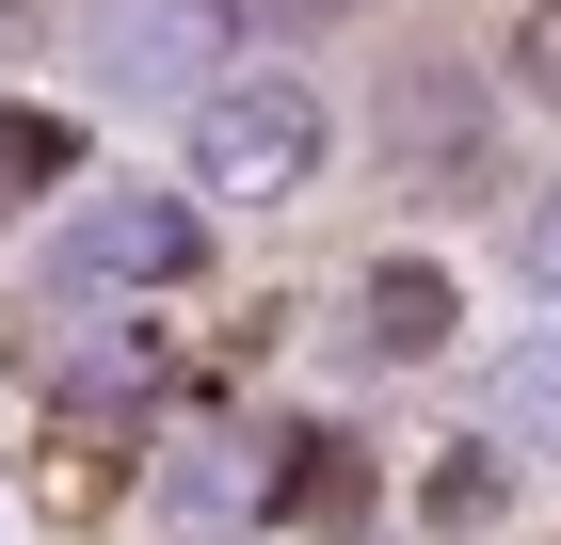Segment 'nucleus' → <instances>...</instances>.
<instances>
[{
    "label": "nucleus",
    "instance_id": "nucleus-1",
    "mask_svg": "<svg viewBox=\"0 0 561 545\" xmlns=\"http://www.w3.org/2000/svg\"><path fill=\"white\" fill-rule=\"evenodd\" d=\"M193 273H209V193H81L33 257V305L48 321H145Z\"/></svg>",
    "mask_w": 561,
    "mask_h": 545
},
{
    "label": "nucleus",
    "instance_id": "nucleus-2",
    "mask_svg": "<svg viewBox=\"0 0 561 545\" xmlns=\"http://www.w3.org/2000/svg\"><path fill=\"white\" fill-rule=\"evenodd\" d=\"M321 145H337V113H321L305 65H225L193 96V193L209 209H289L305 177H321Z\"/></svg>",
    "mask_w": 561,
    "mask_h": 545
},
{
    "label": "nucleus",
    "instance_id": "nucleus-3",
    "mask_svg": "<svg viewBox=\"0 0 561 545\" xmlns=\"http://www.w3.org/2000/svg\"><path fill=\"white\" fill-rule=\"evenodd\" d=\"M241 33H257V0H81V81L129 113H193L241 65Z\"/></svg>",
    "mask_w": 561,
    "mask_h": 545
},
{
    "label": "nucleus",
    "instance_id": "nucleus-4",
    "mask_svg": "<svg viewBox=\"0 0 561 545\" xmlns=\"http://www.w3.org/2000/svg\"><path fill=\"white\" fill-rule=\"evenodd\" d=\"M369 145H386L401 193H481V161H497V81L449 65V48H401L386 81H369Z\"/></svg>",
    "mask_w": 561,
    "mask_h": 545
},
{
    "label": "nucleus",
    "instance_id": "nucleus-5",
    "mask_svg": "<svg viewBox=\"0 0 561 545\" xmlns=\"http://www.w3.org/2000/svg\"><path fill=\"white\" fill-rule=\"evenodd\" d=\"M305 481H337V465H305L289 418H193L161 450V530H273Z\"/></svg>",
    "mask_w": 561,
    "mask_h": 545
},
{
    "label": "nucleus",
    "instance_id": "nucleus-6",
    "mask_svg": "<svg viewBox=\"0 0 561 545\" xmlns=\"http://www.w3.org/2000/svg\"><path fill=\"white\" fill-rule=\"evenodd\" d=\"M449 321H466V289H449V257H369L337 305V337L369 353V370H433L449 353Z\"/></svg>",
    "mask_w": 561,
    "mask_h": 545
},
{
    "label": "nucleus",
    "instance_id": "nucleus-7",
    "mask_svg": "<svg viewBox=\"0 0 561 545\" xmlns=\"http://www.w3.org/2000/svg\"><path fill=\"white\" fill-rule=\"evenodd\" d=\"M481 401H497V450H529V465H561V321H546V337H514V353H497V385H481Z\"/></svg>",
    "mask_w": 561,
    "mask_h": 545
},
{
    "label": "nucleus",
    "instance_id": "nucleus-8",
    "mask_svg": "<svg viewBox=\"0 0 561 545\" xmlns=\"http://www.w3.org/2000/svg\"><path fill=\"white\" fill-rule=\"evenodd\" d=\"M65 161H81V128H65V113H33V96H0V225H16V209H48V193H65Z\"/></svg>",
    "mask_w": 561,
    "mask_h": 545
},
{
    "label": "nucleus",
    "instance_id": "nucleus-9",
    "mask_svg": "<svg viewBox=\"0 0 561 545\" xmlns=\"http://www.w3.org/2000/svg\"><path fill=\"white\" fill-rule=\"evenodd\" d=\"M514 96H546V113H561V0H529V16H514Z\"/></svg>",
    "mask_w": 561,
    "mask_h": 545
},
{
    "label": "nucleus",
    "instance_id": "nucleus-10",
    "mask_svg": "<svg viewBox=\"0 0 561 545\" xmlns=\"http://www.w3.org/2000/svg\"><path fill=\"white\" fill-rule=\"evenodd\" d=\"M514 257H529V289L561 305V193H529V225H514Z\"/></svg>",
    "mask_w": 561,
    "mask_h": 545
},
{
    "label": "nucleus",
    "instance_id": "nucleus-11",
    "mask_svg": "<svg viewBox=\"0 0 561 545\" xmlns=\"http://www.w3.org/2000/svg\"><path fill=\"white\" fill-rule=\"evenodd\" d=\"M337 16H369V0H257V33H337Z\"/></svg>",
    "mask_w": 561,
    "mask_h": 545
},
{
    "label": "nucleus",
    "instance_id": "nucleus-12",
    "mask_svg": "<svg viewBox=\"0 0 561 545\" xmlns=\"http://www.w3.org/2000/svg\"><path fill=\"white\" fill-rule=\"evenodd\" d=\"M16 16H33V0H0V48H16Z\"/></svg>",
    "mask_w": 561,
    "mask_h": 545
}]
</instances>
